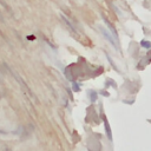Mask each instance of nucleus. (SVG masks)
<instances>
[{"label": "nucleus", "instance_id": "20e7f679", "mask_svg": "<svg viewBox=\"0 0 151 151\" xmlns=\"http://www.w3.org/2000/svg\"><path fill=\"white\" fill-rule=\"evenodd\" d=\"M63 19H64V21H65V22H66V24H67V25L70 26V28H71V29H72L73 32H76V33H77V29H76V28H74V26H73V25H72V24H71V22H70V21L67 20V18H65V17L63 15Z\"/></svg>", "mask_w": 151, "mask_h": 151}, {"label": "nucleus", "instance_id": "423d86ee", "mask_svg": "<svg viewBox=\"0 0 151 151\" xmlns=\"http://www.w3.org/2000/svg\"><path fill=\"white\" fill-rule=\"evenodd\" d=\"M79 90H80V88H79L78 84H76V83H74V84H73V91H77V92H78Z\"/></svg>", "mask_w": 151, "mask_h": 151}, {"label": "nucleus", "instance_id": "f257e3e1", "mask_svg": "<svg viewBox=\"0 0 151 151\" xmlns=\"http://www.w3.org/2000/svg\"><path fill=\"white\" fill-rule=\"evenodd\" d=\"M100 31H101L103 35L105 37V39H106V40H109V41H110V42H111V44H112V45H113V46L117 48V44H116V41H114L113 37H112V35H111V34H110V33H109V32H107V31H106L104 27H100Z\"/></svg>", "mask_w": 151, "mask_h": 151}, {"label": "nucleus", "instance_id": "39448f33", "mask_svg": "<svg viewBox=\"0 0 151 151\" xmlns=\"http://www.w3.org/2000/svg\"><path fill=\"white\" fill-rule=\"evenodd\" d=\"M88 93H90V99H91V101H96V99H97V92H96V91H90Z\"/></svg>", "mask_w": 151, "mask_h": 151}, {"label": "nucleus", "instance_id": "f03ea898", "mask_svg": "<svg viewBox=\"0 0 151 151\" xmlns=\"http://www.w3.org/2000/svg\"><path fill=\"white\" fill-rule=\"evenodd\" d=\"M105 129H106V134H107V137H109V139L110 140H112V134H111V129H110V126H109V124H107V122L105 120Z\"/></svg>", "mask_w": 151, "mask_h": 151}, {"label": "nucleus", "instance_id": "7ed1b4c3", "mask_svg": "<svg viewBox=\"0 0 151 151\" xmlns=\"http://www.w3.org/2000/svg\"><path fill=\"white\" fill-rule=\"evenodd\" d=\"M140 45H142L144 48H146V50L151 48V42H150V41H146V40H142V41H140Z\"/></svg>", "mask_w": 151, "mask_h": 151}]
</instances>
